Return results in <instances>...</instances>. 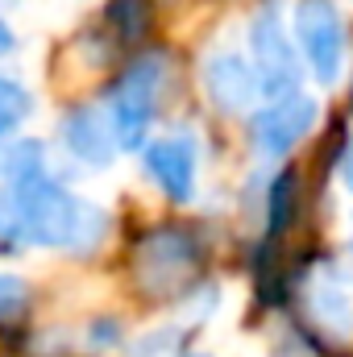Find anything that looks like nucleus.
<instances>
[{
	"label": "nucleus",
	"mask_w": 353,
	"mask_h": 357,
	"mask_svg": "<svg viewBox=\"0 0 353 357\" xmlns=\"http://www.w3.org/2000/svg\"><path fill=\"white\" fill-rule=\"evenodd\" d=\"M250 54H254V75H258V84H262L266 96H274V100L295 96L299 59H295V50H291L287 33H283L278 17L270 8L258 13L254 25H250Z\"/></svg>",
	"instance_id": "nucleus-4"
},
{
	"label": "nucleus",
	"mask_w": 353,
	"mask_h": 357,
	"mask_svg": "<svg viewBox=\"0 0 353 357\" xmlns=\"http://www.w3.org/2000/svg\"><path fill=\"white\" fill-rule=\"evenodd\" d=\"M25 299H29L25 282L13 274H0V320H17L25 312Z\"/></svg>",
	"instance_id": "nucleus-14"
},
{
	"label": "nucleus",
	"mask_w": 353,
	"mask_h": 357,
	"mask_svg": "<svg viewBox=\"0 0 353 357\" xmlns=\"http://www.w3.org/2000/svg\"><path fill=\"white\" fill-rule=\"evenodd\" d=\"M291 204H295V171L274 178V191H270V233H278L291 220Z\"/></svg>",
	"instance_id": "nucleus-13"
},
{
	"label": "nucleus",
	"mask_w": 353,
	"mask_h": 357,
	"mask_svg": "<svg viewBox=\"0 0 353 357\" xmlns=\"http://www.w3.org/2000/svg\"><path fill=\"white\" fill-rule=\"evenodd\" d=\"M312 316L333 337H350L353 333V299L345 295V287L337 278H320L312 287Z\"/></svg>",
	"instance_id": "nucleus-10"
},
{
	"label": "nucleus",
	"mask_w": 353,
	"mask_h": 357,
	"mask_svg": "<svg viewBox=\"0 0 353 357\" xmlns=\"http://www.w3.org/2000/svg\"><path fill=\"white\" fill-rule=\"evenodd\" d=\"M4 171H8L4 199L17 212L21 237H29L33 245H54V250H91L100 241L104 233L100 208L75 199L71 191H63L59 183L42 175V154L33 142L13 150Z\"/></svg>",
	"instance_id": "nucleus-1"
},
{
	"label": "nucleus",
	"mask_w": 353,
	"mask_h": 357,
	"mask_svg": "<svg viewBox=\"0 0 353 357\" xmlns=\"http://www.w3.org/2000/svg\"><path fill=\"white\" fill-rule=\"evenodd\" d=\"M8 50H13V33H8V25L0 21V59H4Z\"/></svg>",
	"instance_id": "nucleus-16"
},
{
	"label": "nucleus",
	"mask_w": 353,
	"mask_h": 357,
	"mask_svg": "<svg viewBox=\"0 0 353 357\" xmlns=\"http://www.w3.org/2000/svg\"><path fill=\"white\" fill-rule=\"evenodd\" d=\"M295 38L303 46L308 67L316 71L320 84H333L341 71L345 54V33H341V13L333 0H299L295 8Z\"/></svg>",
	"instance_id": "nucleus-3"
},
{
	"label": "nucleus",
	"mask_w": 353,
	"mask_h": 357,
	"mask_svg": "<svg viewBox=\"0 0 353 357\" xmlns=\"http://www.w3.org/2000/svg\"><path fill=\"white\" fill-rule=\"evenodd\" d=\"M25 112H29V96H25V88H17L13 79L0 75V137H4L8 129H17V125L25 121Z\"/></svg>",
	"instance_id": "nucleus-12"
},
{
	"label": "nucleus",
	"mask_w": 353,
	"mask_h": 357,
	"mask_svg": "<svg viewBox=\"0 0 353 357\" xmlns=\"http://www.w3.org/2000/svg\"><path fill=\"white\" fill-rule=\"evenodd\" d=\"M195 270V245L183 233H154L142 245V278L150 291H175Z\"/></svg>",
	"instance_id": "nucleus-6"
},
{
	"label": "nucleus",
	"mask_w": 353,
	"mask_h": 357,
	"mask_svg": "<svg viewBox=\"0 0 353 357\" xmlns=\"http://www.w3.org/2000/svg\"><path fill=\"white\" fill-rule=\"evenodd\" d=\"M112 25L125 33V38H142L146 25H150V0H112Z\"/></svg>",
	"instance_id": "nucleus-11"
},
{
	"label": "nucleus",
	"mask_w": 353,
	"mask_h": 357,
	"mask_svg": "<svg viewBox=\"0 0 353 357\" xmlns=\"http://www.w3.org/2000/svg\"><path fill=\"white\" fill-rule=\"evenodd\" d=\"M63 137H67V146H71L84 162H91V167H108L112 154H117V129H112V116H100L96 108H80V112H71L67 125H63Z\"/></svg>",
	"instance_id": "nucleus-9"
},
{
	"label": "nucleus",
	"mask_w": 353,
	"mask_h": 357,
	"mask_svg": "<svg viewBox=\"0 0 353 357\" xmlns=\"http://www.w3.org/2000/svg\"><path fill=\"white\" fill-rule=\"evenodd\" d=\"M341 183H345V187L353 191V150L345 154V162H341Z\"/></svg>",
	"instance_id": "nucleus-15"
},
{
	"label": "nucleus",
	"mask_w": 353,
	"mask_h": 357,
	"mask_svg": "<svg viewBox=\"0 0 353 357\" xmlns=\"http://www.w3.org/2000/svg\"><path fill=\"white\" fill-rule=\"evenodd\" d=\"M204 88H208V96H212L225 112H246V108L254 104V96L262 91V84H258V75L250 71L246 59H237V54H216V59H208V67H204Z\"/></svg>",
	"instance_id": "nucleus-8"
},
{
	"label": "nucleus",
	"mask_w": 353,
	"mask_h": 357,
	"mask_svg": "<svg viewBox=\"0 0 353 357\" xmlns=\"http://www.w3.org/2000/svg\"><path fill=\"white\" fill-rule=\"evenodd\" d=\"M316 121V100L308 96H287V100H274L266 104L262 112L254 116V137L266 154H287Z\"/></svg>",
	"instance_id": "nucleus-5"
},
{
	"label": "nucleus",
	"mask_w": 353,
	"mask_h": 357,
	"mask_svg": "<svg viewBox=\"0 0 353 357\" xmlns=\"http://www.w3.org/2000/svg\"><path fill=\"white\" fill-rule=\"evenodd\" d=\"M158 88H163V59L158 54H146L137 59L125 79L112 91V129H117V142L125 150H137L146 142V129H150V116H154V104H158Z\"/></svg>",
	"instance_id": "nucleus-2"
},
{
	"label": "nucleus",
	"mask_w": 353,
	"mask_h": 357,
	"mask_svg": "<svg viewBox=\"0 0 353 357\" xmlns=\"http://www.w3.org/2000/svg\"><path fill=\"white\" fill-rule=\"evenodd\" d=\"M146 171L171 199H191L195 191V150L187 137H163L146 146Z\"/></svg>",
	"instance_id": "nucleus-7"
}]
</instances>
